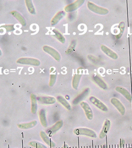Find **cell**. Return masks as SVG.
Masks as SVG:
<instances>
[{
    "label": "cell",
    "instance_id": "1",
    "mask_svg": "<svg viewBox=\"0 0 132 148\" xmlns=\"http://www.w3.org/2000/svg\"><path fill=\"white\" fill-rule=\"evenodd\" d=\"M73 133L77 135H82L91 138H97V135L93 130L86 127H77L73 130Z\"/></svg>",
    "mask_w": 132,
    "mask_h": 148
},
{
    "label": "cell",
    "instance_id": "2",
    "mask_svg": "<svg viewBox=\"0 0 132 148\" xmlns=\"http://www.w3.org/2000/svg\"><path fill=\"white\" fill-rule=\"evenodd\" d=\"M87 7L91 11L100 15H106L109 13V9L104 7L99 6L94 3L88 1L87 2Z\"/></svg>",
    "mask_w": 132,
    "mask_h": 148
},
{
    "label": "cell",
    "instance_id": "3",
    "mask_svg": "<svg viewBox=\"0 0 132 148\" xmlns=\"http://www.w3.org/2000/svg\"><path fill=\"white\" fill-rule=\"evenodd\" d=\"M17 63L19 64L30 65L35 66H38L40 65V61L36 58L22 57L17 60Z\"/></svg>",
    "mask_w": 132,
    "mask_h": 148
},
{
    "label": "cell",
    "instance_id": "4",
    "mask_svg": "<svg viewBox=\"0 0 132 148\" xmlns=\"http://www.w3.org/2000/svg\"><path fill=\"white\" fill-rule=\"evenodd\" d=\"M43 50L44 52L52 57L57 61H60L61 60V55L58 51L54 49L53 47L48 45H44L43 47Z\"/></svg>",
    "mask_w": 132,
    "mask_h": 148
},
{
    "label": "cell",
    "instance_id": "5",
    "mask_svg": "<svg viewBox=\"0 0 132 148\" xmlns=\"http://www.w3.org/2000/svg\"><path fill=\"white\" fill-rule=\"evenodd\" d=\"M89 101L92 104H93L97 109H99L101 111L104 112H107L109 111L107 106L103 102L97 99V98L94 96H91L89 97Z\"/></svg>",
    "mask_w": 132,
    "mask_h": 148
},
{
    "label": "cell",
    "instance_id": "6",
    "mask_svg": "<svg viewBox=\"0 0 132 148\" xmlns=\"http://www.w3.org/2000/svg\"><path fill=\"white\" fill-rule=\"evenodd\" d=\"M84 3L85 0H77L74 1V2L67 5L64 8L65 12H74L77 9H79V7H81Z\"/></svg>",
    "mask_w": 132,
    "mask_h": 148
},
{
    "label": "cell",
    "instance_id": "7",
    "mask_svg": "<svg viewBox=\"0 0 132 148\" xmlns=\"http://www.w3.org/2000/svg\"><path fill=\"white\" fill-rule=\"evenodd\" d=\"M111 103L113 104L119 112L120 113L121 115H124L126 110H125V106H124L121 102L116 98H112L111 99Z\"/></svg>",
    "mask_w": 132,
    "mask_h": 148
},
{
    "label": "cell",
    "instance_id": "8",
    "mask_svg": "<svg viewBox=\"0 0 132 148\" xmlns=\"http://www.w3.org/2000/svg\"><path fill=\"white\" fill-rule=\"evenodd\" d=\"M79 104L81 106L82 108L83 109L87 118L88 120H93V110L91 108L89 104L85 101L81 102L79 103Z\"/></svg>",
    "mask_w": 132,
    "mask_h": 148
},
{
    "label": "cell",
    "instance_id": "9",
    "mask_svg": "<svg viewBox=\"0 0 132 148\" xmlns=\"http://www.w3.org/2000/svg\"><path fill=\"white\" fill-rule=\"evenodd\" d=\"M63 125H64V122L63 120H58V121H57L53 125H52V127L46 130V131L47 132L46 134H48L50 136L53 135L62 127Z\"/></svg>",
    "mask_w": 132,
    "mask_h": 148
},
{
    "label": "cell",
    "instance_id": "10",
    "mask_svg": "<svg viewBox=\"0 0 132 148\" xmlns=\"http://www.w3.org/2000/svg\"><path fill=\"white\" fill-rule=\"evenodd\" d=\"M37 101L42 104H53L56 101L55 97L52 96H38Z\"/></svg>",
    "mask_w": 132,
    "mask_h": 148
},
{
    "label": "cell",
    "instance_id": "11",
    "mask_svg": "<svg viewBox=\"0 0 132 148\" xmlns=\"http://www.w3.org/2000/svg\"><path fill=\"white\" fill-rule=\"evenodd\" d=\"M100 48L102 52L104 53L108 57H109V58H111L112 59H114V60H117L118 58V56L117 55V53L111 49H109V47H107L105 45H102Z\"/></svg>",
    "mask_w": 132,
    "mask_h": 148
},
{
    "label": "cell",
    "instance_id": "12",
    "mask_svg": "<svg viewBox=\"0 0 132 148\" xmlns=\"http://www.w3.org/2000/svg\"><path fill=\"white\" fill-rule=\"evenodd\" d=\"M111 123L109 119H105L104 123H103L102 130L99 134V138L100 139H103L106 137L108 132L109 131V129L111 127Z\"/></svg>",
    "mask_w": 132,
    "mask_h": 148
},
{
    "label": "cell",
    "instance_id": "13",
    "mask_svg": "<svg viewBox=\"0 0 132 148\" xmlns=\"http://www.w3.org/2000/svg\"><path fill=\"white\" fill-rule=\"evenodd\" d=\"M40 136L41 137L42 140L46 143L47 145L50 146V147H55L56 143L54 142L49 136V135L46 134V132L41 131L40 132Z\"/></svg>",
    "mask_w": 132,
    "mask_h": 148
},
{
    "label": "cell",
    "instance_id": "14",
    "mask_svg": "<svg viewBox=\"0 0 132 148\" xmlns=\"http://www.w3.org/2000/svg\"><path fill=\"white\" fill-rule=\"evenodd\" d=\"M115 90L117 92L121 94L123 96L125 97V99L128 100L129 101L132 102V96L131 95L130 92L126 90L125 88H123L122 86H116Z\"/></svg>",
    "mask_w": 132,
    "mask_h": 148
},
{
    "label": "cell",
    "instance_id": "15",
    "mask_svg": "<svg viewBox=\"0 0 132 148\" xmlns=\"http://www.w3.org/2000/svg\"><path fill=\"white\" fill-rule=\"evenodd\" d=\"M37 120H32L28 123H21L17 124V127L19 129L22 130H28L32 129L35 127L37 125Z\"/></svg>",
    "mask_w": 132,
    "mask_h": 148
},
{
    "label": "cell",
    "instance_id": "16",
    "mask_svg": "<svg viewBox=\"0 0 132 148\" xmlns=\"http://www.w3.org/2000/svg\"><path fill=\"white\" fill-rule=\"evenodd\" d=\"M93 81L95 82V83L97 84V85L99 86L102 89L105 90L108 88V86H107L106 83H105L104 81L97 75H94L93 76Z\"/></svg>",
    "mask_w": 132,
    "mask_h": 148
},
{
    "label": "cell",
    "instance_id": "17",
    "mask_svg": "<svg viewBox=\"0 0 132 148\" xmlns=\"http://www.w3.org/2000/svg\"><path fill=\"white\" fill-rule=\"evenodd\" d=\"M10 14L14 18H16L17 20L21 24V25L23 26H26V25L27 23L26 19L19 12L16 10H13L10 12Z\"/></svg>",
    "mask_w": 132,
    "mask_h": 148
},
{
    "label": "cell",
    "instance_id": "18",
    "mask_svg": "<svg viewBox=\"0 0 132 148\" xmlns=\"http://www.w3.org/2000/svg\"><path fill=\"white\" fill-rule=\"evenodd\" d=\"M66 16V12L64 11H59L57 12L55 15L52 18L51 24L52 26H55L58 24V22Z\"/></svg>",
    "mask_w": 132,
    "mask_h": 148
},
{
    "label": "cell",
    "instance_id": "19",
    "mask_svg": "<svg viewBox=\"0 0 132 148\" xmlns=\"http://www.w3.org/2000/svg\"><path fill=\"white\" fill-rule=\"evenodd\" d=\"M82 76V74L79 71L77 73L74 74V76L73 77L72 82V88L75 90H77L78 89Z\"/></svg>",
    "mask_w": 132,
    "mask_h": 148
},
{
    "label": "cell",
    "instance_id": "20",
    "mask_svg": "<svg viewBox=\"0 0 132 148\" xmlns=\"http://www.w3.org/2000/svg\"><path fill=\"white\" fill-rule=\"evenodd\" d=\"M39 118L40 122L42 127H48V121L46 119V111L44 109H42L39 111L38 113Z\"/></svg>",
    "mask_w": 132,
    "mask_h": 148
},
{
    "label": "cell",
    "instance_id": "21",
    "mask_svg": "<svg viewBox=\"0 0 132 148\" xmlns=\"http://www.w3.org/2000/svg\"><path fill=\"white\" fill-rule=\"evenodd\" d=\"M31 101V112L32 114H35L37 113L38 109V101L37 97L34 94H32L30 96Z\"/></svg>",
    "mask_w": 132,
    "mask_h": 148
},
{
    "label": "cell",
    "instance_id": "22",
    "mask_svg": "<svg viewBox=\"0 0 132 148\" xmlns=\"http://www.w3.org/2000/svg\"><path fill=\"white\" fill-rule=\"evenodd\" d=\"M56 100L57 101L60 103V104H62L63 106L65 107L66 109L68 110H71V106L69 103V102L68 101L65 97H63L62 96H58L56 98Z\"/></svg>",
    "mask_w": 132,
    "mask_h": 148
},
{
    "label": "cell",
    "instance_id": "23",
    "mask_svg": "<svg viewBox=\"0 0 132 148\" xmlns=\"http://www.w3.org/2000/svg\"><path fill=\"white\" fill-rule=\"evenodd\" d=\"M26 6L27 7L28 11L32 14H36V10L35 7L33 4V3L32 0H26L25 1Z\"/></svg>",
    "mask_w": 132,
    "mask_h": 148
},
{
    "label": "cell",
    "instance_id": "24",
    "mask_svg": "<svg viewBox=\"0 0 132 148\" xmlns=\"http://www.w3.org/2000/svg\"><path fill=\"white\" fill-rule=\"evenodd\" d=\"M52 32L54 34L55 37L59 41L61 42L62 43H65L66 42V39L65 37L63 36V34L59 31V30L56 29H53L52 30Z\"/></svg>",
    "mask_w": 132,
    "mask_h": 148
},
{
    "label": "cell",
    "instance_id": "25",
    "mask_svg": "<svg viewBox=\"0 0 132 148\" xmlns=\"http://www.w3.org/2000/svg\"><path fill=\"white\" fill-rule=\"evenodd\" d=\"M125 23L122 21L120 23H119L118 25L119 29V32L118 34L116 36V39H120L121 37L122 36L124 30H125Z\"/></svg>",
    "mask_w": 132,
    "mask_h": 148
},
{
    "label": "cell",
    "instance_id": "26",
    "mask_svg": "<svg viewBox=\"0 0 132 148\" xmlns=\"http://www.w3.org/2000/svg\"><path fill=\"white\" fill-rule=\"evenodd\" d=\"M30 146L35 148H48L41 143L37 141H31L28 143Z\"/></svg>",
    "mask_w": 132,
    "mask_h": 148
},
{
    "label": "cell",
    "instance_id": "27",
    "mask_svg": "<svg viewBox=\"0 0 132 148\" xmlns=\"http://www.w3.org/2000/svg\"><path fill=\"white\" fill-rule=\"evenodd\" d=\"M56 78H57V74L56 72L52 73L50 76V80H49V86L50 87H53L56 81Z\"/></svg>",
    "mask_w": 132,
    "mask_h": 148
},
{
    "label": "cell",
    "instance_id": "28",
    "mask_svg": "<svg viewBox=\"0 0 132 148\" xmlns=\"http://www.w3.org/2000/svg\"><path fill=\"white\" fill-rule=\"evenodd\" d=\"M2 27L4 28L7 32H10L15 30V28L13 24H6V25H3Z\"/></svg>",
    "mask_w": 132,
    "mask_h": 148
},
{
    "label": "cell",
    "instance_id": "29",
    "mask_svg": "<svg viewBox=\"0 0 132 148\" xmlns=\"http://www.w3.org/2000/svg\"><path fill=\"white\" fill-rule=\"evenodd\" d=\"M120 143L121 147H123L124 145H125V140H124V139L123 138L120 139Z\"/></svg>",
    "mask_w": 132,
    "mask_h": 148
},
{
    "label": "cell",
    "instance_id": "30",
    "mask_svg": "<svg viewBox=\"0 0 132 148\" xmlns=\"http://www.w3.org/2000/svg\"><path fill=\"white\" fill-rule=\"evenodd\" d=\"M64 148H69V147L67 144H65V145L64 146Z\"/></svg>",
    "mask_w": 132,
    "mask_h": 148
},
{
    "label": "cell",
    "instance_id": "31",
    "mask_svg": "<svg viewBox=\"0 0 132 148\" xmlns=\"http://www.w3.org/2000/svg\"><path fill=\"white\" fill-rule=\"evenodd\" d=\"M2 55V51H1V49H0V56Z\"/></svg>",
    "mask_w": 132,
    "mask_h": 148
},
{
    "label": "cell",
    "instance_id": "32",
    "mask_svg": "<svg viewBox=\"0 0 132 148\" xmlns=\"http://www.w3.org/2000/svg\"><path fill=\"white\" fill-rule=\"evenodd\" d=\"M0 101H1V100H0Z\"/></svg>",
    "mask_w": 132,
    "mask_h": 148
}]
</instances>
